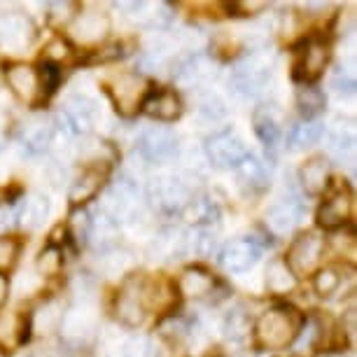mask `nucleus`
<instances>
[{"label": "nucleus", "instance_id": "nucleus-1", "mask_svg": "<svg viewBox=\"0 0 357 357\" xmlns=\"http://www.w3.org/2000/svg\"><path fill=\"white\" fill-rule=\"evenodd\" d=\"M304 318L289 306L268 308L255 322V341L264 350H282L299 339Z\"/></svg>", "mask_w": 357, "mask_h": 357}, {"label": "nucleus", "instance_id": "nucleus-2", "mask_svg": "<svg viewBox=\"0 0 357 357\" xmlns=\"http://www.w3.org/2000/svg\"><path fill=\"white\" fill-rule=\"evenodd\" d=\"M157 292H159L157 282L140 278V275L126 278L117 294V301H114L117 320L126 327H140L145 322L147 313L157 306V299H159Z\"/></svg>", "mask_w": 357, "mask_h": 357}, {"label": "nucleus", "instance_id": "nucleus-3", "mask_svg": "<svg viewBox=\"0 0 357 357\" xmlns=\"http://www.w3.org/2000/svg\"><path fill=\"white\" fill-rule=\"evenodd\" d=\"M147 201L161 213H180L192 204V187L175 173L154 175L147 185Z\"/></svg>", "mask_w": 357, "mask_h": 357}, {"label": "nucleus", "instance_id": "nucleus-4", "mask_svg": "<svg viewBox=\"0 0 357 357\" xmlns=\"http://www.w3.org/2000/svg\"><path fill=\"white\" fill-rule=\"evenodd\" d=\"M105 91L112 100L114 110L124 114V117H131L143 107L150 86H147V79L138 73H119L105 84Z\"/></svg>", "mask_w": 357, "mask_h": 357}, {"label": "nucleus", "instance_id": "nucleus-5", "mask_svg": "<svg viewBox=\"0 0 357 357\" xmlns=\"http://www.w3.org/2000/svg\"><path fill=\"white\" fill-rule=\"evenodd\" d=\"M329 47L320 38H308L294 50V63H292V77L296 82L311 84L315 82L327 66Z\"/></svg>", "mask_w": 357, "mask_h": 357}, {"label": "nucleus", "instance_id": "nucleus-6", "mask_svg": "<svg viewBox=\"0 0 357 357\" xmlns=\"http://www.w3.org/2000/svg\"><path fill=\"white\" fill-rule=\"evenodd\" d=\"M103 213L110 220L119 222H133L140 215V201H138V187L133 180L122 178L117 180L103 197Z\"/></svg>", "mask_w": 357, "mask_h": 357}, {"label": "nucleus", "instance_id": "nucleus-7", "mask_svg": "<svg viewBox=\"0 0 357 357\" xmlns=\"http://www.w3.org/2000/svg\"><path fill=\"white\" fill-rule=\"evenodd\" d=\"M322 252H325V238H320L313 231H306L292 241L285 261L296 278L299 275H311L322 261Z\"/></svg>", "mask_w": 357, "mask_h": 357}, {"label": "nucleus", "instance_id": "nucleus-8", "mask_svg": "<svg viewBox=\"0 0 357 357\" xmlns=\"http://www.w3.org/2000/svg\"><path fill=\"white\" fill-rule=\"evenodd\" d=\"M271 68L261 56H248L243 59L229 75V86L241 93V96H257L264 89V84L268 82Z\"/></svg>", "mask_w": 357, "mask_h": 357}, {"label": "nucleus", "instance_id": "nucleus-9", "mask_svg": "<svg viewBox=\"0 0 357 357\" xmlns=\"http://www.w3.org/2000/svg\"><path fill=\"white\" fill-rule=\"evenodd\" d=\"M206 159L218 168H236L248 157V147L236 133L220 131L213 133L204 145Z\"/></svg>", "mask_w": 357, "mask_h": 357}, {"label": "nucleus", "instance_id": "nucleus-10", "mask_svg": "<svg viewBox=\"0 0 357 357\" xmlns=\"http://www.w3.org/2000/svg\"><path fill=\"white\" fill-rule=\"evenodd\" d=\"M61 119L70 133L84 136V133H89L98 122V105L93 103L89 96H84V93H75V96H70L66 100Z\"/></svg>", "mask_w": 357, "mask_h": 357}, {"label": "nucleus", "instance_id": "nucleus-11", "mask_svg": "<svg viewBox=\"0 0 357 357\" xmlns=\"http://www.w3.org/2000/svg\"><path fill=\"white\" fill-rule=\"evenodd\" d=\"M107 33H110V19L96 10L79 12L68 24V36L77 45H96L107 38Z\"/></svg>", "mask_w": 357, "mask_h": 357}, {"label": "nucleus", "instance_id": "nucleus-12", "mask_svg": "<svg viewBox=\"0 0 357 357\" xmlns=\"http://www.w3.org/2000/svg\"><path fill=\"white\" fill-rule=\"evenodd\" d=\"M138 152L145 161H166L171 159L175 152H178V138H175L173 131L164 129V126H152V129H145L138 138Z\"/></svg>", "mask_w": 357, "mask_h": 357}, {"label": "nucleus", "instance_id": "nucleus-13", "mask_svg": "<svg viewBox=\"0 0 357 357\" xmlns=\"http://www.w3.org/2000/svg\"><path fill=\"white\" fill-rule=\"evenodd\" d=\"M215 75H218V66L206 54H192L175 68V79L187 89H201V86L211 84Z\"/></svg>", "mask_w": 357, "mask_h": 357}, {"label": "nucleus", "instance_id": "nucleus-14", "mask_svg": "<svg viewBox=\"0 0 357 357\" xmlns=\"http://www.w3.org/2000/svg\"><path fill=\"white\" fill-rule=\"evenodd\" d=\"M259 245L255 243L252 238H234L222 248L220 252V261L227 271L231 273H243L250 271V268L259 261Z\"/></svg>", "mask_w": 357, "mask_h": 357}, {"label": "nucleus", "instance_id": "nucleus-15", "mask_svg": "<svg viewBox=\"0 0 357 357\" xmlns=\"http://www.w3.org/2000/svg\"><path fill=\"white\" fill-rule=\"evenodd\" d=\"M33 26L22 15H0V50L19 54L31 45Z\"/></svg>", "mask_w": 357, "mask_h": 357}, {"label": "nucleus", "instance_id": "nucleus-16", "mask_svg": "<svg viewBox=\"0 0 357 357\" xmlns=\"http://www.w3.org/2000/svg\"><path fill=\"white\" fill-rule=\"evenodd\" d=\"M119 10L131 22H136L143 29H164L171 22V10L164 3H150V0H133V3H119Z\"/></svg>", "mask_w": 357, "mask_h": 357}, {"label": "nucleus", "instance_id": "nucleus-17", "mask_svg": "<svg viewBox=\"0 0 357 357\" xmlns=\"http://www.w3.org/2000/svg\"><path fill=\"white\" fill-rule=\"evenodd\" d=\"M5 77H8L10 89L19 100L33 103V100L38 98L40 77H38L36 68H31V66H26V63H12L5 68Z\"/></svg>", "mask_w": 357, "mask_h": 357}, {"label": "nucleus", "instance_id": "nucleus-18", "mask_svg": "<svg viewBox=\"0 0 357 357\" xmlns=\"http://www.w3.org/2000/svg\"><path fill=\"white\" fill-rule=\"evenodd\" d=\"M187 250H190V234L173 227L159 231L150 243L152 259H180Z\"/></svg>", "mask_w": 357, "mask_h": 357}, {"label": "nucleus", "instance_id": "nucleus-19", "mask_svg": "<svg viewBox=\"0 0 357 357\" xmlns=\"http://www.w3.org/2000/svg\"><path fill=\"white\" fill-rule=\"evenodd\" d=\"M143 110L159 122H175L183 114V103L173 89H157L147 93Z\"/></svg>", "mask_w": 357, "mask_h": 357}, {"label": "nucleus", "instance_id": "nucleus-20", "mask_svg": "<svg viewBox=\"0 0 357 357\" xmlns=\"http://www.w3.org/2000/svg\"><path fill=\"white\" fill-rule=\"evenodd\" d=\"M299 183L304 187L306 194L311 197H320L329 185V161L325 154H315V157L306 159V164L299 171Z\"/></svg>", "mask_w": 357, "mask_h": 357}, {"label": "nucleus", "instance_id": "nucleus-21", "mask_svg": "<svg viewBox=\"0 0 357 357\" xmlns=\"http://www.w3.org/2000/svg\"><path fill=\"white\" fill-rule=\"evenodd\" d=\"M96 313H93L91 306H75L70 308L68 313L61 318V329L63 334L68 336L70 341H82L86 336L93 334V329H96Z\"/></svg>", "mask_w": 357, "mask_h": 357}, {"label": "nucleus", "instance_id": "nucleus-22", "mask_svg": "<svg viewBox=\"0 0 357 357\" xmlns=\"http://www.w3.org/2000/svg\"><path fill=\"white\" fill-rule=\"evenodd\" d=\"M350 211H353V199L350 194L336 192L334 197H329L325 204L318 208V225L325 229H339L348 222Z\"/></svg>", "mask_w": 357, "mask_h": 357}, {"label": "nucleus", "instance_id": "nucleus-23", "mask_svg": "<svg viewBox=\"0 0 357 357\" xmlns=\"http://www.w3.org/2000/svg\"><path fill=\"white\" fill-rule=\"evenodd\" d=\"M54 140V126L50 119L33 117L22 129V145L29 154H43Z\"/></svg>", "mask_w": 357, "mask_h": 357}, {"label": "nucleus", "instance_id": "nucleus-24", "mask_svg": "<svg viewBox=\"0 0 357 357\" xmlns=\"http://www.w3.org/2000/svg\"><path fill=\"white\" fill-rule=\"evenodd\" d=\"M266 227L271 229L273 234H289L292 229L299 225L301 220V208L294 204V201H280V204H273L264 215Z\"/></svg>", "mask_w": 357, "mask_h": 357}, {"label": "nucleus", "instance_id": "nucleus-25", "mask_svg": "<svg viewBox=\"0 0 357 357\" xmlns=\"http://www.w3.org/2000/svg\"><path fill=\"white\" fill-rule=\"evenodd\" d=\"M234 171H236V180H238V185L245 187V190H252V192L264 190L266 183H268L266 166L261 164L257 157H252V154H248V157L241 161Z\"/></svg>", "mask_w": 357, "mask_h": 357}, {"label": "nucleus", "instance_id": "nucleus-26", "mask_svg": "<svg viewBox=\"0 0 357 357\" xmlns=\"http://www.w3.org/2000/svg\"><path fill=\"white\" fill-rule=\"evenodd\" d=\"M322 133H325V126L320 122H315V119H306V122L294 124L292 129L287 131L285 145H287V150H292V152L306 150V147L318 143L322 138Z\"/></svg>", "mask_w": 357, "mask_h": 357}, {"label": "nucleus", "instance_id": "nucleus-27", "mask_svg": "<svg viewBox=\"0 0 357 357\" xmlns=\"http://www.w3.org/2000/svg\"><path fill=\"white\" fill-rule=\"evenodd\" d=\"M252 124H255V133H257V138L266 147H273L275 143H278V138H280V117H278V112H275L273 107H268V105L257 107L255 114H252Z\"/></svg>", "mask_w": 357, "mask_h": 357}, {"label": "nucleus", "instance_id": "nucleus-28", "mask_svg": "<svg viewBox=\"0 0 357 357\" xmlns=\"http://www.w3.org/2000/svg\"><path fill=\"white\" fill-rule=\"evenodd\" d=\"M103 180H105L103 168H96V166L84 168L82 175H79L70 187V194H68L70 201L73 204H82V201H89L91 197H96L100 185H103Z\"/></svg>", "mask_w": 357, "mask_h": 357}, {"label": "nucleus", "instance_id": "nucleus-29", "mask_svg": "<svg viewBox=\"0 0 357 357\" xmlns=\"http://www.w3.org/2000/svg\"><path fill=\"white\" fill-rule=\"evenodd\" d=\"M52 213V204L45 194H31L29 199L24 201L22 213H19V220L26 229H38L45 225V220L50 218Z\"/></svg>", "mask_w": 357, "mask_h": 357}, {"label": "nucleus", "instance_id": "nucleus-30", "mask_svg": "<svg viewBox=\"0 0 357 357\" xmlns=\"http://www.w3.org/2000/svg\"><path fill=\"white\" fill-rule=\"evenodd\" d=\"M266 287L273 294H287L296 287V275L289 271L285 259H271L266 266Z\"/></svg>", "mask_w": 357, "mask_h": 357}, {"label": "nucleus", "instance_id": "nucleus-31", "mask_svg": "<svg viewBox=\"0 0 357 357\" xmlns=\"http://www.w3.org/2000/svg\"><path fill=\"white\" fill-rule=\"evenodd\" d=\"M180 292L185 296H192V299H199V296H206L213 292L215 280L211 273L201 271V268H187V271L180 275L178 282Z\"/></svg>", "mask_w": 357, "mask_h": 357}, {"label": "nucleus", "instance_id": "nucleus-32", "mask_svg": "<svg viewBox=\"0 0 357 357\" xmlns=\"http://www.w3.org/2000/svg\"><path fill=\"white\" fill-rule=\"evenodd\" d=\"M329 145H332V152H336L339 157H346V154L353 152L355 126L350 119H336L332 131H329Z\"/></svg>", "mask_w": 357, "mask_h": 357}, {"label": "nucleus", "instance_id": "nucleus-33", "mask_svg": "<svg viewBox=\"0 0 357 357\" xmlns=\"http://www.w3.org/2000/svg\"><path fill=\"white\" fill-rule=\"evenodd\" d=\"M325 105H327L325 93L311 84H304L296 91V107H299V112L304 114L306 119H313L315 114H320L325 110Z\"/></svg>", "mask_w": 357, "mask_h": 357}, {"label": "nucleus", "instance_id": "nucleus-34", "mask_svg": "<svg viewBox=\"0 0 357 357\" xmlns=\"http://www.w3.org/2000/svg\"><path fill=\"white\" fill-rule=\"evenodd\" d=\"M119 234V225L114 220L107 218L105 213H100L96 220H91L89 225V236L86 238H91L93 245H100V248H107L114 243V238H117Z\"/></svg>", "mask_w": 357, "mask_h": 357}, {"label": "nucleus", "instance_id": "nucleus-35", "mask_svg": "<svg viewBox=\"0 0 357 357\" xmlns=\"http://www.w3.org/2000/svg\"><path fill=\"white\" fill-rule=\"evenodd\" d=\"M110 357H154V348L152 341L145 336H129L122 343H117Z\"/></svg>", "mask_w": 357, "mask_h": 357}, {"label": "nucleus", "instance_id": "nucleus-36", "mask_svg": "<svg viewBox=\"0 0 357 357\" xmlns=\"http://www.w3.org/2000/svg\"><path fill=\"white\" fill-rule=\"evenodd\" d=\"M197 110L206 122H213V124H218L227 117V105L218 93H206V96H201Z\"/></svg>", "mask_w": 357, "mask_h": 357}, {"label": "nucleus", "instance_id": "nucleus-37", "mask_svg": "<svg viewBox=\"0 0 357 357\" xmlns=\"http://www.w3.org/2000/svg\"><path fill=\"white\" fill-rule=\"evenodd\" d=\"M215 243H218V238H215V231L211 227L194 229V234L190 236V250L199 257H208L215 250Z\"/></svg>", "mask_w": 357, "mask_h": 357}, {"label": "nucleus", "instance_id": "nucleus-38", "mask_svg": "<svg viewBox=\"0 0 357 357\" xmlns=\"http://www.w3.org/2000/svg\"><path fill=\"white\" fill-rule=\"evenodd\" d=\"M339 285H341V275L336 268H322L313 280L315 292H318L320 296H332L336 289H339Z\"/></svg>", "mask_w": 357, "mask_h": 357}, {"label": "nucleus", "instance_id": "nucleus-39", "mask_svg": "<svg viewBox=\"0 0 357 357\" xmlns=\"http://www.w3.org/2000/svg\"><path fill=\"white\" fill-rule=\"evenodd\" d=\"M131 268V255L126 250H112L103 257V271L107 275H119Z\"/></svg>", "mask_w": 357, "mask_h": 357}, {"label": "nucleus", "instance_id": "nucleus-40", "mask_svg": "<svg viewBox=\"0 0 357 357\" xmlns=\"http://www.w3.org/2000/svg\"><path fill=\"white\" fill-rule=\"evenodd\" d=\"M250 332V320L245 318V313L234 311L227 315L225 320V334L229 339H243V336Z\"/></svg>", "mask_w": 357, "mask_h": 357}, {"label": "nucleus", "instance_id": "nucleus-41", "mask_svg": "<svg viewBox=\"0 0 357 357\" xmlns=\"http://www.w3.org/2000/svg\"><path fill=\"white\" fill-rule=\"evenodd\" d=\"M61 318H63L61 308L54 304V301H50V304H45L43 308H40V315L36 318L38 329H43V332H50L52 327L61 325Z\"/></svg>", "mask_w": 357, "mask_h": 357}, {"label": "nucleus", "instance_id": "nucleus-42", "mask_svg": "<svg viewBox=\"0 0 357 357\" xmlns=\"http://www.w3.org/2000/svg\"><path fill=\"white\" fill-rule=\"evenodd\" d=\"M17 255H19V241L10 238V236H0V271L15 264Z\"/></svg>", "mask_w": 357, "mask_h": 357}, {"label": "nucleus", "instance_id": "nucleus-43", "mask_svg": "<svg viewBox=\"0 0 357 357\" xmlns=\"http://www.w3.org/2000/svg\"><path fill=\"white\" fill-rule=\"evenodd\" d=\"M38 266L43 273H54L59 266H61V250L56 245H50L40 252V259H38Z\"/></svg>", "mask_w": 357, "mask_h": 357}, {"label": "nucleus", "instance_id": "nucleus-44", "mask_svg": "<svg viewBox=\"0 0 357 357\" xmlns=\"http://www.w3.org/2000/svg\"><path fill=\"white\" fill-rule=\"evenodd\" d=\"M40 79H43V89L45 93H52L54 89L59 86V79H61V73H59V68L54 63H45L43 66V75H38Z\"/></svg>", "mask_w": 357, "mask_h": 357}, {"label": "nucleus", "instance_id": "nucleus-45", "mask_svg": "<svg viewBox=\"0 0 357 357\" xmlns=\"http://www.w3.org/2000/svg\"><path fill=\"white\" fill-rule=\"evenodd\" d=\"M266 8V3H231L229 10H241L238 17H248V15H257Z\"/></svg>", "mask_w": 357, "mask_h": 357}, {"label": "nucleus", "instance_id": "nucleus-46", "mask_svg": "<svg viewBox=\"0 0 357 357\" xmlns=\"http://www.w3.org/2000/svg\"><path fill=\"white\" fill-rule=\"evenodd\" d=\"M332 86H334V89L339 91V93H343V91L350 93V91L355 89V79H353V77H346V73L341 70L339 75H336V77L332 79Z\"/></svg>", "mask_w": 357, "mask_h": 357}, {"label": "nucleus", "instance_id": "nucleus-47", "mask_svg": "<svg viewBox=\"0 0 357 357\" xmlns=\"http://www.w3.org/2000/svg\"><path fill=\"white\" fill-rule=\"evenodd\" d=\"M12 222H15V213H12L10 208L0 206V236H5L10 231Z\"/></svg>", "mask_w": 357, "mask_h": 357}, {"label": "nucleus", "instance_id": "nucleus-48", "mask_svg": "<svg viewBox=\"0 0 357 357\" xmlns=\"http://www.w3.org/2000/svg\"><path fill=\"white\" fill-rule=\"evenodd\" d=\"M31 357H63V353L56 346H47V348H38Z\"/></svg>", "mask_w": 357, "mask_h": 357}, {"label": "nucleus", "instance_id": "nucleus-49", "mask_svg": "<svg viewBox=\"0 0 357 357\" xmlns=\"http://www.w3.org/2000/svg\"><path fill=\"white\" fill-rule=\"evenodd\" d=\"M8 294H10V282L3 273H0V306L8 301Z\"/></svg>", "mask_w": 357, "mask_h": 357}]
</instances>
